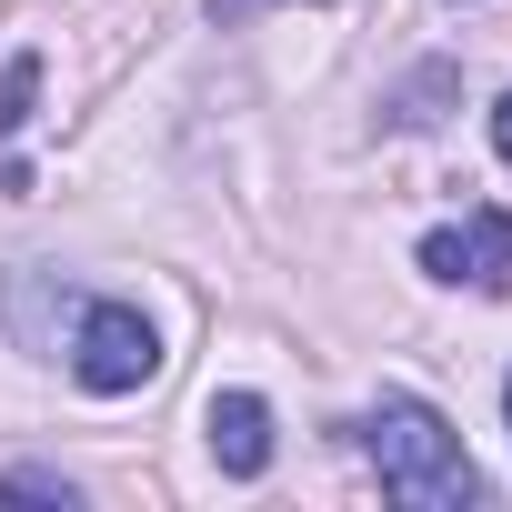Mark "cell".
I'll list each match as a JSON object with an SVG mask.
<instances>
[{
	"mask_svg": "<svg viewBox=\"0 0 512 512\" xmlns=\"http://www.w3.org/2000/svg\"><path fill=\"white\" fill-rule=\"evenodd\" d=\"M422 272L432 282H462V292H502L512 282V211H462L442 231H422Z\"/></svg>",
	"mask_w": 512,
	"mask_h": 512,
	"instance_id": "obj_3",
	"label": "cell"
},
{
	"mask_svg": "<svg viewBox=\"0 0 512 512\" xmlns=\"http://www.w3.org/2000/svg\"><path fill=\"white\" fill-rule=\"evenodd\" d=\"M0 492H11V502H61V512L81 502V492H71L61 472H11V482H0Z\"/></svg>",
	"mask_w": 512,
	"mask_h": 512,
	"instance_id": "obj_6",
	"label": "cell"
},
{
	"mask_svg": "<svg viewBox=\"0 0 512 512\" xmlns=\"http://www.w3.org/2000/svg\"><path fill=\"white\" fill-rule=\"evenodd\" d=\"M362 452H372V472H382V492L402 512H472L482 502V472H472L462 432L432 402H412V392H382L362 412Z\"/></svg>",
	"mask_w": 512,
	"mask_h": 512,
	"instance_id": "obj_1",
	"label": "cell"
},
{
	"mask_svg": "<svg viewBox=\"0 0 512 512\" xmlns=\"http://www.w3.org/2000/svg\"><path fill=\"white\" fill-rule=\"evenodd\" d=\"M492 151H502V161H512V91H502V101H492Z\"/></svg>",
	"mask_w": 512,
	"mask_h": 512,
	"instance_id": "obj_8",
	"label": "cell"
},
{
	"mask_svg": "<svg viewBox=\"0 0 512 512\" xmlns=\"http://www.w3.org/2000/svg\"><path fill=\"white\" fill-rule=\"evenodd\" d=\"M31 91H41V61L21 51L11 71H0V141H21V121H31Z\"/></svg>",
	"mask_w": 512,
	"mask_h": 512,
	"instance_id": "obj_5",
	"label": "cell"
},
{
	"mask_svg": "<svg viewBox=\"0 0 512 512\" xmlns=\"http://www.w3.org/2000/svg\"><path fill=\"white\" fill-rule=\"evenodd\" d=\"M201 432H211V462H221L231 482H262V472H272V402H262V392H211Z\"/></svg>",
	"mask_w": 512,
	"mask_h": 512,
	"instance_id": "obj_4",
	"label": "cell"
},
{
	"mask_svg": "<svg viewBox=\"0 0 512 512\" xmlns=\"http://www.w3.org/2000/svg\"><path fill=\"white\" fill-rule=\"evenodd\" d=\"M71 382L81 392H101V402H121V392H141L151 372H161V332L141 322V302H81L71 312Z\"/></svg>",
	"mask_w": 512,
	"mask_h": 512,
	"instance_id": "obj_2",
	"label": "cell"
},
{
	"mask_svg": "<svg viewBox=\"0 0 512 512\" xmlns=\"http://www.w3.org/2000/svg\"><path fill=\"white\" fill-rule=\"evenodd\" d=\"M262 11H282V0H211V21H221V31H241V21H262Z\"/></svg>",
	"mask_w": 512,
	"mask_h": 512,
	"instance_id": "obj_7",
	"label": "cell"
},
{
	"mask_svg": "<svg viewBox=\"0 0 512 512\" xmlns=\"http://www.w3.org/2000/svg\"><path fill=\"white\" fill-rule=\"evenodd\" d=\"M502 422H512V382H502Z\"/></svg>",
	"mask_w": 512,
	"mask_h": 512,
	"instance_id": "obj_9",
	"label": "cell"
}]
</instances>
